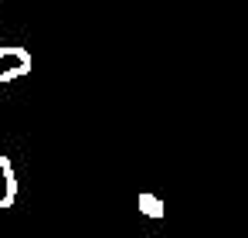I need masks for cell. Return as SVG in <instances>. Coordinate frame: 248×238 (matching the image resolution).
<instances>
[{"label":"cell","instance_id":"6da1fadb","mask_svg":"<svg viewBox=\"0 0 248 238\" xmlns=\"http://www.w3.org/2000/svg\"><path fill=\"white\" fill-rule=\"evenodd\" d=\"M28 72H31V51L28 48H17V45L0 48V85L14 82V79H24Z\"/></svg>","mask_w":248,"mask_h":238},{"label":"cell","instance_id":"7a4b0ae2","mask_svg":"<svg viewBox=\"0 0 248 238\" xmlns=\"http://www.w3.org/2000/svg\"><path fill=\"white\" fill-rule=\"evenodd\" d=\"M17 201V174L7 157H0V211Z\"/></svg>","mask_w":248,"mask_h":238},{"label":"cell","instance_id":"3957f363","mask_svg":"<svg viewBox=\"0 0 248 238\" xmlns=\"http://www.w3.org/2000/svg\"><path fill=\"white\" fill-rule=\"evenodd\" d=\"M140 211H143L146 218H163L167 204H163L156 194H140Z\"/></svg>","mask_w":248,"mask_h":238}]
</instances>
